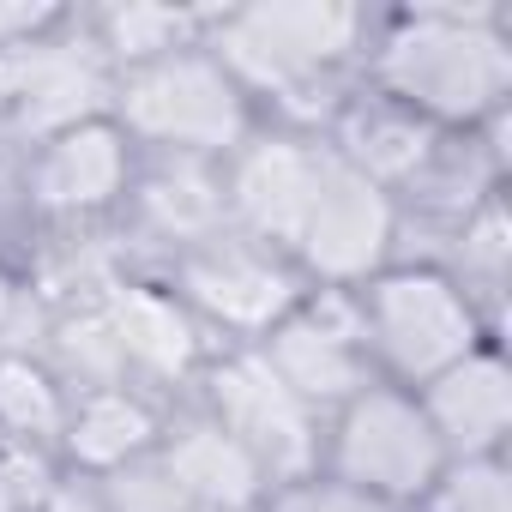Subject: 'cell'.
Returning <instances> with one entry per match:
<instances>
[{
    "label": "cell",
    "mask_w": 512,
    "mask_h": 512,
    "mask_svg": "<svg viewBox=\"0 0 512 512\" xmlns=\"http://www.w3.org/2000/svg\"><path fill=\"white\" fill-rule=\"evenodd\" d=\"M380 97L428 127H476L512 91V43L488 13L422 7L374 55Z\"/></svg>",
    "instance_id": "6da1fadb"
},
{
    "label": "cell",
    "mask_w": 512,
    "mask_h": 512,
    "mask_svg": "<svg viewBox=\"0 0 512 512\" xmlns=\"http://www.w3.org/2000/svg\"><path fill=\"white\" fill-rule=\"evenodd\" d=\"M362 43V13L338 0H266L229 7L205 25V55L247 91H272L284 103L326 85Z\"/></svg>",
    "instance_id": "7a4b0ae2"
},
{
    "label": "cell",
    "mask_w": 512,
    "mask_h": 512,
    "mask_svg": "<svg viewBox=\"0 0 512 512\" xmlns=\"http://www.w3.org/2000/svg\"><path fill=\"white\" fill-rule=\"evenodd\" d=\"M356 308H362L368 362L380 374H392L404 392L428 386L434 374H446L452 362L482 350L476 296H464L452 272H428V266L374 272L356 290Z\"/></svg>",
    "instance_id": "3957f363"
},
{
    "label": "cell",
    "mask_w": 512,
    "mask_h": 512,
    "mask_svg": "<svg viewBox=\"0 0 512 512\" xmlns=\"http://www.w3.org/2000/svg\"><path fill=\"white\" fill-rule=\"evenodd\" d=\"M115 127L157 151H175V157H235V145L247 139V97L241 85L199 49H181V55H163L151 67H133L121 73L115 85Z\"/></svg>",
    "instance_id": "277c9868"
},
{
    "label": "cell",
    "mask_w": 512,
    "mask_h": 512,
    "mask_svg": "<svg viewBox=\"0 0 512 512\" xmlns=\"http://www.w3.org/2000/svg\"><path fill=\"white\" fill-rule=\"evenodd\" d=\"M446 446L428 428L416 392L404 386H362L344 410H332V434H326V470L386 506H422L428 488L446 470Z\"/></svg>",
    "instance_id": "5b68a950"
},
{
    "label": "cell",
    "mask_w": 512,
    "mask_h": 512,
    "mask_svg": "<svg viewBox=\"0 0 512 512\" xmlns=\"http://www.w3.org/2000/svg\"><path fill=\"white\" fill-rule=\"evenodd\" d=\"M205 416L266 470V482H296L308 470H320V416L266 368L260 350H229L211 362L205 374Z\"/></svg>",
    "instance_id": "8992f818"
},
{
    "label": "cell",
    "mask_w": 512,
    "mask_h": 512,
    "mask_svg": "<svg viewBox=\"0 0 512 512\" xmlns=\"http://www.w3.org/2000/svg\"><path fill=\"white\" fill-rule=\"evenodd\" d=\"M266 368L320 416V410H344L362 386H374V362H368V338H362V308L356 290H320L302 296L266 338H260Z\"/></svg>",
    "instance_id": "52a82bcc"
},
{
    "label": "cell",
    "mask_w": 512,
    "mask_h": 512,
    "mask_svg": "<svg viewBox=\"0 0 512 512\" xmlns=\"http://www.w3.org/2000/svg\"><path fill=\"white\" fill-rule=\"evenodd\" d=\"M175 296L193 320H217L223 332L241 338H266L302 302V284L272 247L247 235H211L199 247H181Z\"/></svg>",
    "instance_id": "ba28073f"
},
{
    "label": "cell",
    "mask_w": 512,
    "mask_h": 512,
    "mask_svg": "<svg viewBox=\"0 0 512 512\" xmlns=\"http://www.w3.org/2000/svg\"><path fill=\"white\" fill-rule=\"evenodd\" d=\"M392 235H398V211H392V193L374 187L368 175H356L332 145H326V169H320V187H314V205L302 217V235H296V260L326 284V290H356L368 284L386 253H392Z\"/></svg>",
    "instance_id": "9c48e42d"
},
{
    "label": "cell",
    "mask_w": 512,
    "mask_h": 512,
    "mask_svg": "<svg viewBox=\"0 0 512 512\" xmlns=\"http://www.w3.org/2000/svg\"><path fill=\"white\" fill-rule=\"evenodd\" d=\"M109 91L115 85L97 43H49V37L0 43V103L19 115V127L43 139L79 121H97Z\"/></svg>",
    "instance_id": "30bf717a"
},
{
    "label": "cell",
    "mask_w": 512,
    "mask_h": 512,
    "mask_svg": "<svg viewBox=\"0 0 512 512\" xmlns=\"http://www.w3.org/2000/svg\"><path fill=\"white\" fill-rule=\"evenodd\" d=\"M320 169H326V145L314 139H241L223 175V211L247 241L296 247Z\"/></svg>",
    "instance_id": "8fae6325"
},
{
    "label": "cell",
    "mask_w": 512,
    "mask_h": 512,
    "mask_svg": "<svg viewBox=\"0 0 512 512\" xmlns=\"http://www.w3.org/2000/svg\"><path fill=\"white\" fill-rule=\"evenodd\" d=\"M127 181H133V145L109 115L49 133L31 163V199L55 217H91V211L115 205L127 193Z\"/></svg>",
    "instance_id": "7c38bea8"
},
{
    "label": "cell",
    "mask_w": 512,
    "mask_h": 512,
    "mask_svg": "<svg viewBox=\"0 0 512 512\" xmlns=\"http://www.w3.org/2000/svg\"><path fill=\"white\" fill-rule=\"evenodd\" d=\"M416 404L440 434L446 458H500V440L512 428V374L482 344L446 374H434L428 386H416Z\"/></svg>",
    "instance_id": "4fadbf2b"
},
{
    "label": "cell",
    "mask_w": 512,
    "mask_h": 512,
    "mask_svg": "<svg viewBox=\"0 0 512 512\" xmlns=\"http://www.w3.org/2000/svg\"><path fill=\"white\" fill-rule=\"evenodd\" d=\"M103 320L121 356V374H145V380H181L199 362V320L181 308L175 290H151V284H115L103 296Z\"/></svg>",
    "instance_id": "5bb4252c"
},
{
    "label": "cell",
    "mask_w": 512,
    "mask_h": 512,
    "mask_svg": "<svg viewBox=\"0 0 512 512\" xmlns=\"http://www.w3.org/2000/svg\"><path fill=\"white\" fill-rule=\"evenodd\" d=\"M151 458H157V470L169 482H181L211 512H260V500L272 494L266 470L253 464L211 416H187V422L163 428V440H157Z\"/></svg>",
    "instance_id": "9a60e30c"
},
{
    "label": "cell",
    "mask_w": 512,
    "mask_h": 512,
    "mask_svg": "<svg viewBox=\"0 0 512 512\" xmlns=\"http://www.w3.org/2000/svg\"><path fill=\"white\" fill-rule=\"evenodd\" d=\"M163 440V422L157 410L133 392V386H91L79 392V404L67 410V428H61V452L91 476H115L127 464H145Z\"/></svg>",
    "instance_id": "2e32d148"
},
{
    "label": "cell",
    "mask_w": 512,
    "mask_h": 512,
    "mask_svg": "<svg viewBox=\"0 0 512 512\" xmlns=\"http://www.w3.org/2000/svg\"><path fill=\"white\" fill-rule=\"evenodd\" d=\"M332 151H338L356 175H368L374 187L422 181V175H428V163L440 157V127H428V121H416L410 109H398V103L374 97V103L344 109Z\"/></svg>",
    "instance_id": "e0dca14e"
},
{
    "label": "cell",
    "mask_w": 512,
    "mask_h": 512,
    "mask_svg": "<svg viewBox=\"0 0 512 512\" xmlns=\"http://www.w3.org/2000/svg\"><path fill=\"white\" fill-rule=\"evenodd\" d=\"M139 205H145V217H151L169 241H181V247H199V241L223 235V223H229V211H223V181L205 175L193 157H175L169 169H157V175L139 187Z\"/></svg>",
    "instance_id": "ac0fdd59"
},
{
    "label": "cell",
    "mask_w": 512,
    "mask_h": 512,
    "mask_svg": "<svg viewBox=\"0 0 512 512\" xmlns=\"http://www.w3.org/2000/svg\"><path fill=\"white\" fill-rule=\"evenodd\" d=\"M205 25L211 13H181V7H109L97 19V49L103 61H121L127 73L133 67H151L163 55H181V49H199L205 43Z\"/></svg>",
    "instance_id": "d6986e66"
},
{
    "label": "cell",
    "mask_w": 512,
    "mask_h": 512,
    "mask_svg": "<svg viewBox=\"0 0 512 512\" xmlns=\"http://www.w3.org/2000/svg\"><path fill=\"white\" fill-rule=\"evenodd\" d=\"M67 392L61 380L31 362V356H0V434L19 440V446H61V428H67Z\"/></svg>",
    "instance_id": "ffe728a7"
},
{
    "label": "cell",
    "mask_w": 512,
    "mask_h": 512,
    "mask_svg": "<svg viewBox=\"0 0 512 512\" xmlns=\"http://www.w3.org/2000/svg\"><path fill=\"white\" fill-rule=\"evenodd\" d=\"M422 512H512V482L500 458H452L428 488Z\"/></svg>",
    "instance_id": "44dd1931"
},
{
    "label": "cell",
    "mask_w": 512,
    "mask_h": 512,
    "mask_svg": "<svg viewBox=\"0 0 512 512\" xmlns=\"http://www.w3.org/2000/svg\"><path fill=\"white\" fill-rule=\"evenodd\" d=\"M506 211H500V199L488 193L476 211H464V229H458V266H464V278H458V290L470 296V284H482V296H494L500 290V278H506Z\"/></svg>",
    "instance_id": "7402d4cb"
},
{
    "label": "cell",
    "mask_w": 512,
    "mask_h": 512,
    "mask_svg": "<svg viewBox=\"0 0 512 512\" xmlns=\"http://www.w3.org/2000/svg\"><path fill=\"white\" fill-rule=\"evenodd\" d=\"M103 506H109V512H211V506L193 500L181 482H169V476L157 470V458L103 476Z\"/></svg>",
    "instance_id": "603a6c76"
},
{
    "label": "cell",
    "mask_w": 512,
    "mask_h": 512,
    "mask_svg": "<svg viewBox=\"0 0 512 512\" xmlns=\"http://www.w3.org/2000/svg\"><path fill=\"white\" fill-rule=\"evenodd\" d=\"M260 512H404V506H386V500H374V494L338 482L332 470H308V476H296V482H278V488L260 500Z\"/></svg>",
    "instance_id": "cb8c5ba5"
},
{
    "label": "cell",
    "mask_w": 512,
    "mask_h": 512,
    "mask_svg": "<svg viewBox=\"0 0 512 512\" xmlns=\"http://www.w3.org/2000/svg\"><path fill=\"white\" fill-rule=\"evenodd\" d=\"M49 482H55V470L37 446H19L0 434V512H31L49 494Z\"/></svg>",
    "instance_id": "d4e9b609"
},
{
    "label": "cell",
    "mask_w": 512,
    "mask_h": 512,
    "mask_svg": "<svg viewBox=\"0 0 512 512\" xmlns=\"http://www.w3.org/2000/svg\"><path fill=\"white\" fill-rule=\"evenodd\" d=\"M31 512H109L103 506V482H91V476H73V482H49V494L31 506Z\"/></svg>",
    "instance_id": "484cf974"
}]
</instances>
